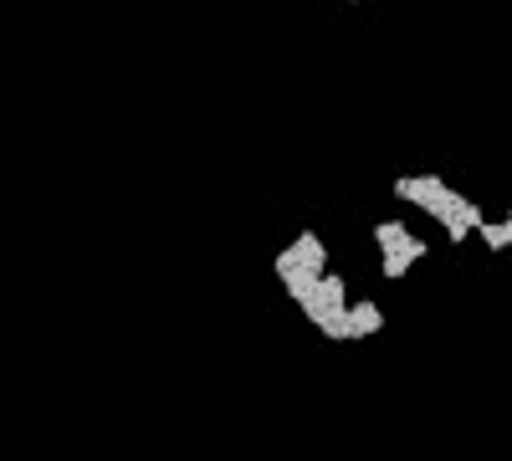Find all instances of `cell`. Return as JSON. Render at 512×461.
Listing matches in <instances>:
<instances>
[{"mask_svg": "<svg viewBox=\"0 0 512 461\" xmlns=\"http://www.w3.org/2000/svg\"><path fill=\"white\" fill-rule=\"evenodd\" d=\"M369 241H374V251H379V272H384V282H400L415 262L431 257V246H425L405 221H379V226L369 231Z\"/></svg>", "mask_w": 512, "mask_h": 461, "instance_id": "obj_3", "label": "cell"}, {"mask_svg": "<svg viewBox=\"0 0 512 461\" xmlns=\"http://www.w3.org/2000/svg\"><path fill=\"white\" fill-rule=\"evenodd\" d=\"M277 282L287 287V298L303 308V318L333 344H359L369 333L384 328V313L374 298H354L349 282L328 272V241L318 231H297L272 262Z\"/></svg>", "mask_w": 512, "mask_h": 461, "instance_id": "obj_1", "label": "cell"}, {"mask_svg": "<svg viewBox=\"0 0 512 461\" xmlns=\"http://www.w3.org/2000/svg\"><path fill=\"white\" fill-rule=\"evenodd\" d=\"M395 195L410 200L415 211H425V216H431L451 241H466V236H472V231L487 221V216H482V205H477V200H466L461 190H451L441 175H405V180H395Z\"/></svg>", "mask_w": 512, "mask_h": 461, "instance_id": "obj_2", "label": "cell"}]
</instances>
